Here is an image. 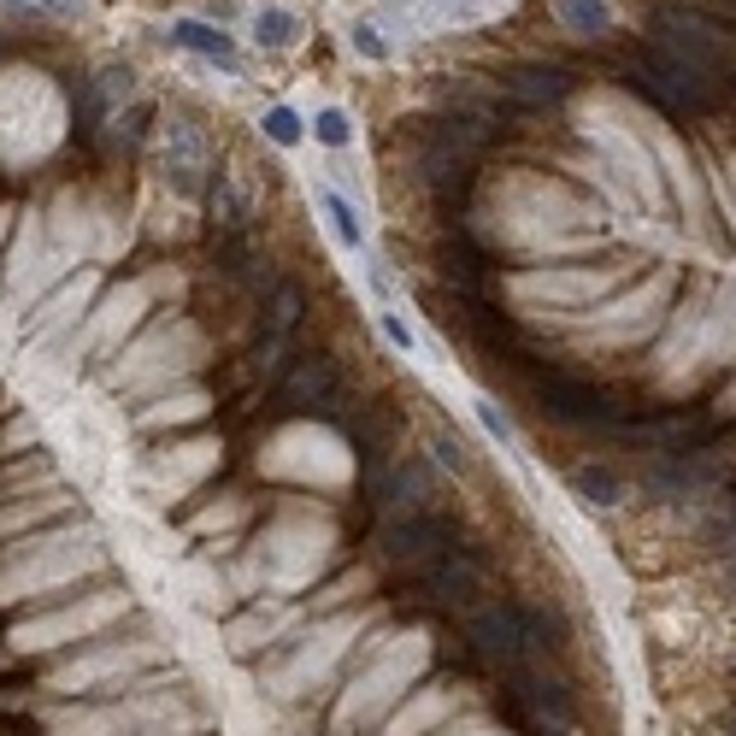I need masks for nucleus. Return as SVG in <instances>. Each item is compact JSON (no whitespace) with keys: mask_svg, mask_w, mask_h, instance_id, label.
I'll list each match as a JSON object with an SVG mask.
<instances>
[{"mask_svg":"<svg viewBox=\"0 0 736 736\" xmlns=\"http://www.w3.org/2000/svg\"><path fill=\"white\" fill-rule=\"evenodd\" d=\"M613 71L642 100H654L660 112H672V119H707V112H713V83H707L701 71H689L684 60H672L666 48H654V41L625 48L613 60Z\"/></svg>","mask_w":736,"mask_h":736,"instance_id":"1","label":"nucleus"},{"mask_svg":"<svg viewBox=\"0 0 736 736\" xmlns=\"http://www.w3.org/2000/svg\"><path fill=\"white\" fill-rule=\"evenodd\" d=\"M466 642L471 654L489 660L501 672H518L548 648V630L530 608H513V601H483V608L466 613Z\"/></svg>","mask_w":736,"mask_h":736,"instance_id":"2","label":"nucleus"},{"mask_svg":"<svg viewBox=\"0 0 736 736\" xmlns=\"http://www.w3.org/2000/svg\"><path fill=\"white\" fill-rule=\"evenodd\" d=\"M530 389H537V413L554 418V425H572V430H601V437H608V430H618L630 418V407L618 395H608L601 383L577 378L566 366L530 378Z\"/></svg>","mask_w":736,"mask_h":736,"instance_id":"3","label":"nucleus"},{"mask_svg":"<svg viewBox=\"0 0 736 736\" xmlns=\"http://www.w3.org/2000/svg\"><path fill=\"white\" fill-rule=\"evenodd\" d=\"M483 589H489V560L478 548H449V554H437L425 572H418V601L425 608H483Z\"/></svg>","mask_w":736,"mask_h":736,"instance_id":"4","label":"nucleus"},{"mask_svg":"<svg viewBox=\"0 0 736 736\" xmlns=\"http://www.w3.org/2000/svg\"><path fill=\"white\" fill-rule=\"evenodd\" d=\"M454 548V518L449 513H418V518H383L378 530V560L395 572H425L437 554Z\"/></svg>","mask_w":736,"mask_h":736,"instance_id":"5","label":"nucleus"},{"mask_svg":"<svg viewBox=\"0 0 736 736\" xmlns=\"http://www.w3.org/2000/svg\"><path fill=\"white\" fill-rule=\"evenodd\" d=\"M413 177L425 183V195L437 200V207H459V200L471 195V183H478V154L466 148H449V142L437 136V130L418 124V154H413Z\"/></svg>","mask_w":736,"mask_h":736,"instance_id":"6","label":"nucleus"},{"mask_svg":"<svg viewBox=\"0 0 736 736\" xmlns=\"http://www.w3.org/2000/svg\"><path fill=\"white\" fill-rule=\"evenodd\" d=\"M342 378L330 354H295V366L278 378V413H336Z\"/></svg>","mask_w":736,"mask_h":736,"instance_id":"7","label":"nucleus"},{"mask_svg":"<svg viewBox=\"0 0 736 736\" xmlns=\"http://www.w3.org/2000/svg\"><path fill=\"white\" fill-rule=\"evenodd\" d=\"M442 107L449 112H459V119H478L483 130H513V119H525L518 112V100L501 89L495 77H478V71H459V77H449L442 83Z\"/></svg>","mask_w":736,"mask_h":736,"instance_id":"8","label":"nucleus"},{"mask_svg":"<svg viewBox=\"0 0 736 736\" xmlns=\"http://www.w3.org/2000/svg\"><path fill=\"white\" fill-rule=\"evenodd\" d=\"M442 478L430 466V454H401L395 471H389V489H383V507L389 518H418V513H442Z\"/></svg>","mask_w":736,"mask_h":736,"instance_id":"9","label":"nucleus"},{"mask_svg":"<svg viewBox=\"0 0 736 736\" xmlns=\"http://www.w3.org/2000/svg\"><path fill=\"white\" fill-rule=\"evenodd\" d=\"M165 183L177 195H200L212 183V148H207V136H200L189 119L165 124Z\"/></svg>","mask_w":736,"mask_h":736,"instance_id":"10","label":"nucleus"},{"mask_svg":"<svg viewBox=\"0 0 736 736\" xmlns=\"http://www.w3.org/2000/svg\"><path fill=\"white\" fill-rule=\"evenodd\" d=\"M501 89H507L518 100V112H542V107H560L572 89H577V77L566 65H513V71H501Z\"/></svg>","mask_w":736,"mask_h":736,"instance_id":"11","label":"nucleus"},{"mask_svg":"<svg viewBox=\"0 0 736 736\" xmlns=\"http://www.w3.org/2000/svg\"><path fill=\"white\" fill-rule=\"evenodd\" d=\"M171 41H183V48L200 53V60L224 65L230 77H242V53H236V41H230L224 30H212V24H200V19H177V24H171Z\"/></svg>","mask_w":736,"mask_h":736,"instance_id":"12","label":"nucleus"},{"mask_svg":"<svg viewBox=\"0 0 736 736\" xmlns=\"http://www.w3.org/2000/svg\"><path fill=\"white\" fill-rule=\"evenodd\" d=\"M554 19L566 24L572 36H613V7L608 0H554Z\"/></svg>","mask_w":736,"mask_h":736,"instance_id":"13","label":"nucleus"},{"mask_svg":"<svg viewBox=\"0 0 736 736\" xmlns=\"http://www.w3.org/2000/svg\"><path fill=\"white\" fill-rule=\"evenodd\" d=\"M572 495L589 501V507H618L625 501V478L613 466H577L572 471Z\"/></svg>","mask_w":736,"mask_h":736,"instance_id":"14","label":"nucleus"},{"mask_svg":"<svg viewBox=\"0 0 736 736\" xmlns=\"http://www.w3.org/2000/svg\"><path fill=\"white\" fill-rule=\"evenodd\" d=\"M300 312H307V289H300V283H278V289H271V300H266V336L289 342V336H295V324H300Z\"/></svg>","mask_w":736,"mask_h":736,"instance_id":"15","label":"nucleus"},{"mask_svg":"<svg viewBox=\"0 0 736 736\" xmlns=\"http://www.w3.org/2000/svg\"><path fill=\"white\" fill-rule=\"evenodd\" d=\"M207 207H212V224H219V236H236V230H248V207H242V195L230 189L224 171H212V183H207Z\"/></svg>","mask_w":736,"mask_h":736,"instance_id":"16","label":"nucleus"},{"mask_svg":"<svg viewBox=\"0 0 736 736\" xmlns=\"http://www.w3.org/2000/svg\"><path fill=\"white\" fill-rule=\"evenodd\" d=\"M501 0H425V19H430V30H466V24H478L489 19Z\"/></svg>","mask_w":736,"mask_h":736,"instance_id":"17","label":"nucleus"},{"mask_svg":"<svg viewBox=\"0 0 736 736\" xmlns=\"http://www.w3.org/2000/svg\"><path fill=\"white\" fill-rule=\"evenodd\" d=\"M371 24H378V30H389L395 41H413V36H425V30H430L425 0H389V7L371 12Z\"/></svg>","mask_w":736,"mask_h":736,"instance_id":"18","label":"nucleus"},{"mask_svg":"<svg viewBox=\"0 0 736 736\" xmlns=\"http://www.w3.org/2000/svg\"><path fill=\"white\" fill-rule=\"evenodd\" d=\"M295 30H300V19H295V12H283V7H259L254 12V41H259V48H271V53L289 48Z\"/></svg>","mask_w":736,"mask_h":736,"instance_id":"19","label":"nucleus"},{"mask_svg":"<svg viewBox=\"0 0 736 736\" xmlns=\"http://www.w3.org/2000/svg\"><path fill=\"white\" fill-rule=\"evenodd\" d=\"M319 212L330 219V230H336V242H342V248H366V230H359L354 207H348L342 195H319Z\"/></svg>","mask_w":736,"mask_h":736,"instance_id":"20","label":"nucleus"},{"mask_svg":"<svg viewBox=\"0 0 736 736\" xmlns=\"http://www.w3.org/2000/svg\"><path fill=\"white\" fill-rule=\"evenodd\" d=\"M259 130H266V136L278 142V148H295V142H300V119H295L289 107H271L266 119H259Z\"/></svg>","mask_w":736,"mask_h":736,"instance_id":"21","label":"nucleus"},{"mask_svg":"<svg viewBox=\"0 0 736 736\" xmlns=\"http://www.w3.org/2000/svg\"><path fill=\"white\" fill-rule=\"evenodd\" d=\"M312 136L324 142V148H348V136H354V124H348V112H319V119H312Z\"/></svg>","mask_w":736,"mask_h":736,"instance_id":"22","label":"nucleus"},{"mask_svg":"<svg viewBox=\"0 0 736 736\" xmlns=\"http://www.w3.org/2000/svg\"><path fill=\"white\" fill-rule=\"evenodd\" d=\"M354 48L366 53V60H389V41L378 36V24H371V19H366V24H354Z\"/></svg>","mask_w":736,"mask_h":736,"instance_id":"23","label":"nucleus"},{"mask_svg":"<svg viewBox=\"0 0 736 736\" xmlns=\"http://www.w3.org/2000/svg\"><path fill=\"white\" fill-rule=\"evenodd\" d=\"M478 418L489 425V437H501V442H513V425H507V413L495 407V401H478Z\"/></svg>","mask_w":736,"mask_h":736,"instance_id":"24","label":"nucleus"},{"mask_svg":"<svg viewBox=\"0 0 736 736\" xmlns=\"http://www.w3.org/2000/svg\"><path fill=\"white\" fill-rule=\"evenodd\" d=\"M430 454H437V459H442V466L466 471V449H459V442H454V437H437V442H430Z\"/></svg>","mask_w":736,"mask_h":736,"instance_id":"25","label":"nucleus"},{"mask_svg":"<svg viewBox=\"0 0 736 736\" xmlns=\"http://www.w3.org/2000/svg\"><path fill=\"white\" fill-rule=\"evenodd\" d=\"M383 330H389V342H395V348H407V354H413V330L401 324L395 312H383Z\"/></svg>","mask_w":736,"mask_h":736,"instance_id":"26","label":"nucleus"},{"mask_svg":"<svg viewBox=\"0 0 736 736\" xmlns=\"http://www.w3.org/2000/svg\"><path fill=\"white\" fill-rule=\"evenodd\" d=\"M542 736H566V731H542Z\"/></svg>","mask_w":736,"mask_h":736,"instance_id":"27","label":"nucleus"}]
</instances>
